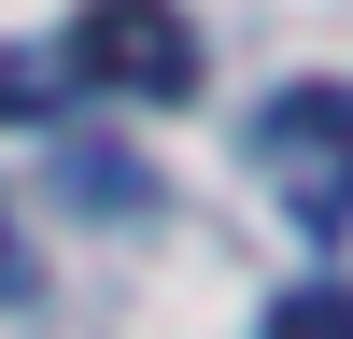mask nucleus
Returning a JSON list of instances; mask_svg holds the SVG:
<instances>
[{
  "label": "nucleus",
  "instance_id": "1",
  "mask_svg": "<svg viewBox=\"0 0 353 339\" xmlns=\"http://www.w3.org/2000/svg\"><path fill=\"white\" fill-rule=\"evenodd\" d=\"M254 170H269V198L311 240H339L353 226V85H283L254 113Z\"/></svg>",
  "mask_w": 353,
  "mask_h": 339
},
{
  "label": "nucleus",
  "instance_id": "2",
  "mask_svg": "<svg viewBox=\"0 0 353 339\" xmlns=\"http://www.w3.org/2000/svg\"><path fill=\"white\" fill-rule=\"evenodd\" d=\"M57 71L99 85V99H198V28L170 14V0H85Z\"/></svg>",
  "mask_w": 353,
  "mask_h": 339
},
{
  "label": "nucleus",
  "instance_id": "3",
  "mask_svg": "<svg viewBox=\"0 0 353 339\" xmlns=\"http://www.w3.org/2000/svg\"><path fill=\"white\" fill-rule=\"evenodd\" d=\"M269 339H353V282H297V297H269Z\"/></svg>",
  "mask_w": 353,
  "mask_h": 339
},
{
  "label": "nucleus",
  "instance_id": "4",
  "mask_svg": "<svg viewBox=\"0 0 353 339\" xmlns=\"http://www.w3.org/2000/svg\"><path fill=\"white\" fill-rule=\"evenodd\" d=\"M57 99H71V71L28 56V43H0V113H57Z\"/></svg>",
  "mask_w": 353,
  "mask_h": 339
},
{
  "label": "nucleus",
  "instance_id": "5",
  "mask_svg": "<svg viewBox=\"0 0 353 339\" xmlns=\"http://www.w3.org/2000/svg\"><path fill=\"white\" fill-rule=\"evenodd\" d=\"M0 297H28V254H0Z\"/></svg>",
  "mask_w": 353,
  "mask_h": 339
}]
</instances>
